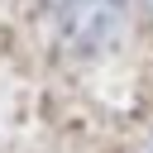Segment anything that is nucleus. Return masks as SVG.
<instances>
[{
  "instance_id": "1",
  "label": "nucleus",
  "mask_w": 153,
  "mask_h": 153,
  "mask_svg": "<svg viewBox=\"0 0 153 153\" xmlns=\"http://www.w3.org/2000/svg\"><path fill=\"white\" fill-rule=\"evenodd\" d=\"M48 10H53V24L62 29V38L76 48H96L120 24V0H48Z\"/></svg>"
}]
</instances>
